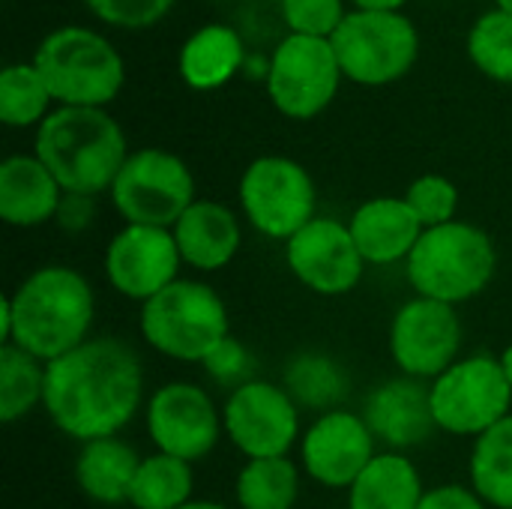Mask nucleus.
Masks as SVG:
<instances>
[{"label":"nucleus","mask_w":512,"mask_h":509,"mask_svg":"<svg viewBox=\"0 0 512 509\" xmlns=\"http://www.w3.org/2000/svg\"><path fill=\"white\" fill-rule=\"evenodd\" d=\"M144 366L117 336H90L48 363L45 414L57 432L87 444L117 438L141 411Z\"/></svg>","instance_id":"obj_1"},{"label":"nucleus","mask_w":512,"mask_h":509,"mask_svg":"<svg viewBox=\"0 0 512 509\" xmlns=\"http://www.w3.org/2000/svg\"><path fill=\"white\" fill-rule=\"evenodd\" d=\"M96 294L90 282L66 264L36 267L0 306L3 345H15L51 363L90 339Z\"/></svg>","instance_id":"obj_2"},{"label":"nucleus","mask_w":512,"mask_h":509,"mask_svg":"<svg viewBox=\"0 0 512 509\" xmlns=\"http://www.w3.org/2000/svg\"><path fill=\"white\" fill-rule=\"evenodd\" d=\"M33 156L54 174L63 192H111L129 159L120 123L102 108H54L36 129Z\"/></svg>","instance_id":"obj_3"},{"label":"nucleus","mask_w":512,"mask_h":509,"mask_svg":"<svg viewBox=\"0 0 512 509\" xmlns=\"http://www.w3.org/2000/svg\"><path fill=\"white\" fill-rule=\"evenodd\" d=\"M498 270L495 240L471 222H447L426 228L405 261V273L417 297L447 306L480 297Z\"/></svg>","instance_id":"obj_4"},{"label":"nucleus","mask_w":512,"mask_h":509,"mask_svg":"<svg viewBox=\"0 0 512 509\" xmlns=\"http://www.w3.org/2000/svg\"><path fill=\"white\" fill-rule=\"evenodd\" d=\"M33 66L51 99L72 108H105L117 99L126 78L120 51L90 27L48 33L33 54Z\"/></svg>","instance_id":"obj_5"},{"label":"nucleus","mask_w":512,"mask_h":509,"mask_svg":"<svg viewBox=\"0 0 512 509\" xmlns=\"http://www.w3.org/2000/svg\"><path fill=\"white\" fill-rule=\"evenodd\" d=\"M138 327L153 351L180 363H204L231 336L225 300L198 279H177L147 300Z\"/></svg>","instance_id":"obj_6"},{"label":"nucleus","mask_w":512,"mask_h":509,"mask_svg":"<svg viewBox=\"0 0 512 509\" xmlns=\"http://www.w3.org/2000/svg\"><path fill=\"white\" fill-rule=\"evenodd\" d=\"M432 417L438 432L480 438L510 417L512 387L501 357L474 354L456 360L444 375L429 384Z\"/></svg>","instance_id":"obj_7"},{"label":"nucleus","mask_w":512,"mask_h":509,"mask_svg":"<svg viewBox=\"0 0 512 509\" xmlns=\"http://www.w3.org/2000/svg\"><path fill=\"white\" fill-rule=\"evenodd\" d=\"M330 42L342 75L366 87L399 81L408 75L420 51L417 27L402 12L354 9L345 15Z\"/></svg>","instance_id":"obj_8"},{"label":"nucleus","mask_w":512,"mask_h":509,"mask_svg":"<svg viewBox=\"0 0 512 509\" xmlns=\"http://www.w3.org/2000/svg\"><path fill=\"white\" fill-rule=\"evenodd\" d=\"M108 195L126 225L150 228H174L177 219L198 201L189 165L162 147L129 153Z\"/></svg>","instance_id":"obj_9"},{"label":"nucleus","mask_w":512,"mask_h":509,"mask_svg":"<svg viewBox=\"0 0 512 509\" xmlns=\"http://www.w3.org/2000/svg\"><path fill=\"white\" fill-rule=\"evenodd\" d=\"M240 207L249 225L288 243L315 219L318 192L312 174L288 156H261L240 177Z\"/></svg>","instance_id":"obj_10"},{"label":"nucleus","mask_w":512,"mask_h":509,"mask_svg":"<svg viewBox=\"0 0 512 509\" xmlns=\"http://www.w3.org/2000/svg\"><path fill=\"white\" fill-rule=\"evenodd\" d=\"M342 66L333 42L321 36L291 33L279 42L267 63V93L273 105L291 120L318 117L339 90Z\"/></svg>","instance_id":"obj_11"},{"label":"nucleus","mask_w":512,"mask_h":509,"mask_svg":"<svg viewBox=\"0 0 512 509\" xmlns=\"http://www.w3.org/2000/svg\"><path fill=\"white\" fill-rule=\"evenodd\" d=\"M147 435L156 453L183 459L189 465L207 459L225 435L222 411L213 396L192 381L162 384L144 408Z\"/></svg>","instance_id":"obj_12"},{"label":"nucleus","mask_w":512,"mask_h":509,"mask_svg":"<svg viewBox=\"0 0 512 509\" xmlns=\"http://www.w3.org/2000/svg\"><path fill=\"white\" fill-rule=\"evenodd\" d=\"M225 438L246 459L288 456L300 444V408L285 387L270 381H249L228 393L222 408Z\"/></svg>","instance_id":"obj_13"},{"label":"nucleus","mask_w":512,"mask_h":509,"mask_svg":"<svg viewBox=\"0 0 512 509\" xmlns=\"http://www.w3.org/2000/svg\"><path fill=\"white\" fill-rule=\"evenodd\" d=\"M462 351V321L456 306L414 297L393 315L390 357L402 375L417 381H435L444 375Z\"/></svg>","instance_id":"obj_14"},{"label":"nucleus","mask_w":512,"mask_h":509,"mask_svg":"<svg viewBox=\"0 0 512 509\" xmlns=\"http://www.w3.org/2000/svg\"><path fill=\"white\" fill-rule=\"evenodd\" d=\"M285 264L300 285L321 297L351 294L366 273L348 222L330 216H315L285 243Z\"/></svg>","instance_id":"obj_15"},{"label":"nucleus","mask_w":512,"mask_h":509,"mask_svg":"<svg viewBox=\"0 0 512 509\" xmlns=\"http://www.w3.org/2000/svg\"><path fill=\"white\" fill-rule=\"evenodd\" d=\"M180 264L183 258L171 228L123 225L105 249L108 285L141 306L180 279Z\"/></svg>","instance_id":"obj_16"},{"label":"nucleus","mask_w":512,"mask_h":509,"mask_svg":"<svg viewBox=\"0 0 512 509\" xmlns=\"http://www.w3.org/2000/svg\"><path fill=\"white\" fill-rule=\"evenodd\" d=\"M375 435L366 426L363 414L336 408L318 414L300 438L303 471L324 489H351L354 480L378 456Z\"/></svg>","instance_id":"obj_17"},{"label":"nucleus","mask_w":512,"mask_h":509,"mask_svg":"<svg viewBox=\"0 0 512 509\" xmlns=\"http://www.w3.org/2000/svg\"><path fill=\"white\" fill-rule=\"evenodd\" d=\"M363 420L372 429L375 441L387 444L393 453L414 450L438 432L432 417L429 381L399 375L375 387L363 405Z\"/></svg>","instance_id":"obj_18"},{"label":"nucleus","mask_w":512,"mask_h":509,"mask_svg":"<svg viewBox=\"0 0 512 509\" xmlns=\"http://www.w3.org/2000/svg\"><path fill=\"white\" fill-rule=\"evenodd\" d=\"M348 231L366 264L387 267L408 261L426 228L405 198L378 195L354 210V216L348 219Z\"/></svg>","instance_id":"obj_19"},{"label":"nucleus","mask_w":512,"mask_h":509,"mask_svg":"<svg viewBox=\"0 0 512 509\" xmlns=\"http://www.w3.org/2000/svg\"><path fill=\"white\" fill-rule=\"evenodd\" d=\"M171 231L183 264L201 273H216L228 267L243 246V228L237 213L207 198H198Z\"/></svg>","instance_id":"obj_20"},{"label":"nucleus","mask_w":512,"mask_h":509,"mask_svg":"<svg viewBox=\"0 0 512 509\" xmlns=\"http://www.w3.org/2000/svg\"><path fill=\"white\" fill-rule=\"evenodd\" d=\"M63 186L36 159L15 153L0 165V219L9 228H39L57 216Z\"/></svg>","instance_id":"obj_21"},{"label":"nucleus","mask_w":512,"mask_h":509,"mask_svg":"<svg viewBox=\"0 0 512 509\" xmlns=\"http://www.w3.org/2000/svg\"><path fill=\"white\" fill-rule=\"evenodd\" d=\"M141 456L123 438L87 441L75 459V483L81 495L99 507L129 504V492L138 474Z\"/></svg>","instance_id":"obj_22"},{"label":"nucleus","mask_w":512,"mask_h":509,"mask_svg":"<svg viewBox=\"0 0 512 509\" xmlns=\"http://www.w3.org/2000/svg\"><path fill=\"white\" fill-rule=\"evenodd\" d=\"M423 498L417 465L405 453L384 450L348 489V509H417Z\"/></svg>","instance_id":"obj_23"},{"label":"nucleus","mask_w":512,"mask_h":509,"mask_svg":"<svg viewBox=\"0 0 512 509\" xmlns=\"http://www.w3.org/2000/svg\"><path fill=\"white\" fill-rule=\"evenodd\" d=\"M246 51L240 33L228 24H207L195 30L180 48V78L192 90H216L237 75Z\"/></svg>","instance_id":"obj_24"},{"label":"nucleus","mask_w":512,"mask_h":509,"mask_svg":"<svg viewBox=\"0 0 512 509\" xmlns=\"http://www.w3.org/2000/svg\"><path fill=\"white\" fill-rule=\"evenodd\" d=\"M282 387L297 402V408H312L318 414L342 408L351 393V381L342 363L321 351H303L291 357V363L285 366Z\"/></svg>","instance_id":"obj_25"},{"label":"nucleus","mask_w":512,"mask_h":509,"mask_svg":"<svg viewBox=\"0 0 512 509\" xmlns=\"http://www.w3.org/2000/svg\"><path fill=\"white\" fill-rule=\"evenodd\" d=\"M468 477L486 507L512 509V414L474 438Z\"/></svg>","instance_id":"obj_26"},{"label":"nucleus","mask_w":512,"mask_h":509,"mask_svg":"<svg viewBox=\"0 0 512 509\" xmlns=\"http://www.w3.org/2000/svg\"><path fill=\"white\" fill-rule=\"evenodd\" d=\"M240 509H294L300 498V468L288 456L246 459L234 480Z\"/></svg>","instance_id":"obj_27"},{"label":"nucleus","mask_w":512,"mask_h":509,"mask_svg":"<svg viewBox=\"0 0 512 509\" xmlns=\"http://www.w3.org/2000/svg\"><path fill=\"white\" fill-rule=\"evenodd\" d=\"M195 492V474L192 465L165 453H150L141 459L129 507L132 509H180L186 507Z\"/></svg>","instance_id":"obj_28"},{"label":"nucleus","mask_w":512,"mask_h":509,"mask_svg":"<svg viewBox=\"0 0 512 509\" xmlns=\"http://www.w3.org/2000/svg\"><path fill=\"white\" fill-rule=\"evenodd\" d=\"M45 372L48 363L33 354L15 345L0 348V420L6 426L30 417L45 402Z\"/></svg>","instance_id":"obj_29"},{"label":"nucleus","mask_w":512,"mask_h":509,"mask_svg":"<svg viewBox=\"0 0 512 509\" xmlns=\"http://www.w3.org/2000/svg\"><path fill=\"white\" fill-rule=\"evenodd\" d=\"M48 102L51 93L33 63H9L0 72V120L6 126L24 129L42 123L51 114Z\"/></svg>","instance_id":"obj_30"},{"label":"nucleus","mask_w":512,"mask_h":509,"mask_svg":"<svg viewBox=\"0 0 512 509\" xmlns=\"http://www.w3.org/2000/svg\"><path fill=\"white\" fill-rule=\"evenodd\" d=\"M468 54L480 72L512 84V15L492 9L468 33Z\"/></svg>","instance_id":"obj_31"},{"label":"nucleus","mask_w":512,"mask_h":509,"mask_svg":"<svg viewBox=\"0 0 512 509\" xmlns=\"http://www.w3.org/2000/svg\"><path fill=\"white\" fill-rule=\"evenodd\" d=\"M402 198L411 204V210L417 213L423 228H438V225L456 222L459 189L444 174H423V177H417Z\"/></svg>","instance_id":"obj_32"},{"label":"nucleus","mask_w":512,"mask_h":509,"mask_svg":"<svg viewBox=\"0 0 512 509\" xmlns=\"http://www.w3.org/2000/svg\"><path fill=\"white\" fill-rule=\"evenodd\" d=\"M342 0H282V18L291 33L330 39L345 21Z\"/></svg>","instance_id":"obj_33"},{"label":"nucleus","mask_w":512,"mask_h":509,"mask_svg":"<svg viewBox=\"0 0 512 509\" xmlns=\"http://www.w3.org/2000/svg\"><path fill=\"white\" fill-rule=\"evenodd\" d=\"M201 366H204V372H207V378H210L213 384H219V387H225V390H231V393H234L237 387L255 381V357H252L249 348H246L240 339H234V336H228L222 345H216V348L207 354V360H204Z\"/></svg>","instance_id":"obj_34"},{"label":"nucleus","mask_w":512,"mask_h":509,"mask_svg":"<svg viewBox=\"0 0 512 509\" xmlns=\"http://www.w3.org/2000/svg\"><path fill=\"white\" fill-rule=\"evenodd\" d=\"M84 3L105 24L141 30V27L162 21L174 0H84Z\"/></svg>","instance_id":"obj_35"},{"label":"nucleus","mask_w":512,"mask_h":509,"mask_svg":"<svg viewBox=\"0 0 512 509\" xmlns=\"http://www.w3.org/2000/svg\"><path fill=\"white\" fill-rule=\"evenodd\" d=\"M96 219V198L93 195H78V192H63V201L57 207L54 222L66 234H81L93 225Z\"/></svg>","instance_id":"obj_36"},{"label":"nucleus","mask_w":512,"mask_h":509,"mask_svg":"<svg viewBox=\"0 0 512 509\" xmlns=\"http://www.w3.org/2000/svg\"><path fill=\"white\" fill-rule=\"evenodd\" d=\"M417 509H486V504L471 486L447 483V486H435L432 492H426V498Z\"/></svg>","instance_id":"obj_37"},{"label":"nucleus","mask_w":512,"mask_h":509,"mask_svg":"<svg viewBox=\"0 0 512 509\" xmlns=\"http://www.w3.org/2000/svg\"><path fill=\"white\" fill-rule=\"evenodd\" d=\"M351 3L363 12H399V6H405L408 0H351Z\"/></svg>","instance_id":"obj_38"},{"label":"nucleus","mask_w":512,"mask_h":509,"mask_svg":"<svg viewBox=\"0 0 512 509\" xmlns=\"http://www.w3.org/2000/svg\"><path fill=\"white\" fill-rule=\"evenodd\" d=\"M501 366H504V375H507V381H510L512 387V342L504 348V354H501Z\"/></svg>","instance_id":"obj_39"},{"label":"nucleus","mask_w":512,"mask_h":509,"mask_svg":"<svg viewBox=\"0 0 512 509\" xmlns=\"http://www.w3.org/2000/svg\"><path fill=\"white\" fill-rule=\"evenodd\" d=\"M180 509H228V507H225V504H216V501H198V498H195V501H189L186 507H180Z\"/></svg>","instance_id":"obj_40"},{"label":"nucleus","mask_w":512,"mask_h":509,"mask_svg":"<svg viewBox=\"0 0 512 509\" xmlns=\"http://www.w3.org/2000/svg\"><path fill=\"white\" fill-rule=\"evenodd\" d=\"M495 3H498V9H501V12H510L512 15V0H495Z\"/></svg>","instance_id":"obj_41"}]
</instances>
